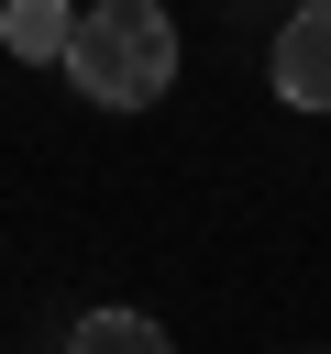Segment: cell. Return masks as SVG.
<instances>
[{"label": "cell", "mask_w": 331, "mask_h": 354, "mask_svg": "<svg viewBox=\"0 0 331 354\" xmlns=\"http://www.w3.org/2000/svg\"><path fill=\"white\" fill-rule=\"evenodd\" d=\"M265 77H276V100H287V111H331V0H298V11H287V33H276V55H265Z\"/></svg>", "instance_id": "2"}, {"label": "cell", "mask_w": 331, "mask_h": 354, "mask_svg": "<svg viewBox=\"0 0 331 354\" xmlns=\"http://www.w3.org/2000/svg\"><path fill=\"white\" fill-rule=\"evenodd\" d=\"M66 22H77V0H0V44L22 66H55L66 55Z\"/></svg>", "instance_id": "3"}, {"label": "cell", "mask_w": 331, "mask_h": 354, "mask_svg": "<svg viewBox=\"0 0 331 354\" xmlns=\"http://www.w3.org/2000/svg\"><path fill=\"white\" fill-rule=\"evenodd\" d=\"M66 354H177V343H166V321H143V310H88V321L66 332Z\"/></svg>", "instance_id": "4"}, {"label": "cell", "mask_w": 331, "mask_h": 354, "mask_svg": "<svg viewBox=\"0 0 331 354\" xmlns=\"http://www.w3.org/2000/svg\"><path fill=\"white\" fill-rule=\"evenodd\" d=\"M66 77H77V100H99V111H154L166 88H177V11L166 0H88L77 22H66V55H55Z\"/></svg>", "instance_id": "1"}]
</instances>
